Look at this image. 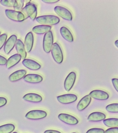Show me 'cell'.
<instances>
[{"mask_svg": "<svg viewBox=\"0 0 118 133\" xmlns=\"http://www.w3.org/2000/svg\"><path fill=\"white\" fill-rule=\"evenodd\" d=\"M21 12L24 16L25 19L30 17L32 20L34 21L37 18V7L33 3H30L26 4L25 7L23 8Z\"/></svg>", "mask_w": 118, "mask_h": 133, "instance_id": "obj_1", "label": "cell"}, {"mask_svg": "<svg viewBox=\"0 0 118 133\" xmlns=\"http://www.w3.org/2000/svg\"><path fill=\"white\" fill-rule=\"evenodd\" d=\"M38 23L45 25H53L59 23L60 19L58 17L53 15L41 16L36 18Z\"/></svg>", "mask_w": 118, "mask_h": 133, "instance_id": "obj_2", "label": "cell"}, {"mask_svg": "<svg viewBox=\"0 0 118 133\" xmlns=\"http://www.w3.org/2000/svg\"><path fill=\"white\" fill-rule=\"evenodd\" d=\"M51 54L54 60L58 64H60L63 61L64 56L60 46L57 43L53 44L51 50Z\"/></svg>", "mask_w": 118, "mask_h": 133, "instance_id": "obj_3", "label": "cell"}, {"mask_svg": "<svg viewBox=\"0 0 118 133\" xmlns=\"http://www.w3.org/2000/svg\"><path fill=\"white\" fill-rule=\"evenodd\" d=\"M53 43V36L51 31L45 33L43 40V49L46 53L50 52Z\"/></svg>", "mask_w": 118, "mask_h": 133, "instance_id": "obj_4", "label": "cell"}, {"mask_svg": "<svg viewBox=\"0 0 118 133\" xmlns=\"http://www.w3.org/2000/svg\"><path fill=\"white\" fill-rule=\"evenodd\" d=\"M6 16L11 20L16 22H22L25 20L24 16L21 11L6 9L5 11Z\"/></svg>", "mask_w": 118, "mask_h": 133, "instance_id": "obj_5", "label": "cell"}, {"mask_svg": "<svg viewBox=\"0 0 118 133\" xmlns=\"http://www.w3.org/2000/svg\"><path fill=\"white\" fill-rule=\"evenodd\" d=\"M54 10L58 15L64 19L69 21L72 20V14L67 8L62 6H56L55 7Z\"/></svg>", "mask_w": 118, "mask_h": 133, "instance_id": "obj_6", "label": "cell"}, {"mask_svg": "<svg viewBox=\"0 0 118 133\" xmlns=\"http://www.w3.org/2000/svg\"><path fill=\"white\" fill-rule=\"evenodd\" d=\"M47 115L46 112L43 110H34L28 112L25 117L29 119L37 120L45 118Z\"/></svg>", "mask_w": 118, "mask_h": 133, "instance_id": "obj_7", "label": "cell"}, {"mask_svg": "<svg viewBox=\"0 0 118 133\" xmlns=\"http://www.w3.org/2000/svg\"><path fill=\"white\" fill-rule=\"evenodd\" d=\"M58 117L61 121L70 125H75L78 123V120L75 117L67 114L61 113Z\"/></svg>", "mask_w": 118, "mask_h": 133, "instance_id": "obj_8", "label": "cell"}, {"mask_svg": "<svg viewBox=\"0 0 118 133\" xmlns=\"http://www.w3.org/2000/svg\"><path fill=\"white\" fill-rule=\"evenodd\" d=\"M76 75L74 72H71L66 77L64 83V87L67 91H70L73 87L76 79Z\"/></svg>", "mask_w": 118, "mask_h": 133, "instance_id": "obj_9", "label": "cell"}, {"mask_svg": "<svg viewBox=\"0 0 118 133\" xmlns=\"http://www.w3.org/2000/svg\"><path fill=\"white\" fill-rule=\"evenodd\" d=\"M17 40V37L16 35H11L6 41L4 46V51L6 54H10L15 46Z\"/></svg>", "mask_w": 118, "mask_h": 133, "instance_id": "obj_10", "label": "cell"}, {"mask_svg": "<svg viewBox=\"0 0 118 133\" xmlns=\"http://www.w3.org/2000/svg\"><path fill=\"white\" fill-rule=\"evenodd\" d=\"M58 101L63 104H68L74 102L77 99V97L73 94H66L59 96L57 97Z\"/></svg>", "mask_w": 118, "mask_h": 133, "instance_id": "obj_11", "label": "cell"}, {"mask_svg": "<svg viewBox=\"0 0 118 133\" xmlns=\"http://www.w3.org/2000/svg\"><path fill=\"white\" fill-rule=\"evenodd\" d=\"M89 95L95 99L102 101L107 99L109 97L107 92L99 90H93L90 92Z\"/></svg>", "mask_w": 118, "mask_h": 133, "instance_id": "obj_12", "label": "cell"}, {"mask_svg": "<svg viewBox=\"0 0 118 133\" xmlns=\"http://www.w3.org/2000/svg\"><path fill=\"white\" fill-rule=\"evenodd\" d=\"M34 43V37L31 32H29L25 36L24 41V47L26 52L31 51Z\"/></svg>", "mask_w": 118, "mask_h": 133, "instance_id": "obj_13", "label": "cell"}, {"mask_svg": "<svg viewBox=\"0 0 118 133\" xmlns=\"http://www.w3.org/2000/svg\"><path fill=\"white\" fill-rule=\"evenodd\" d=\"M23 79L28 83L36 84L42 82L43 79L40 75L36 74H29L25 76Z\"/></svg>", "mask_w": 118, "mask_h": 133, "instance_id": "obj_14", "label": "cell"}, {"mask_svg": "<svg viewBox=\"0 0 118 133\" xmlns=\"http://www.w3.org/2000/svg\"><path fill=\"white\" fill-rule=\"evenodd\" d=\"M22 64L27 68L31 70H38L41 68V65L40 64L31 59H24L22 61Z\"/></svg>", "mask_w": 118, "mask_h": 133, "instance_id": "obj_15", "label": "cell"}, {"mask_svg": "<svg viewBox=\"0 0 118 133\" xmlns=\"http://www.w3.org/2000/svg\"><path fill=\"white\" fill-rule=\"evenodd\" d=\"M92 98L89 95L84 97L78 104V110L80 111L84 110L90 104Z\"/></svg>", "mask_w": 118, "mask_h": 133, "instance_id": "obj_16", "label": "cell"}, {"mask_svg": "<svg viewBox=\"0 0 118 133\" xmlns=\"http://www.w3.org/2000/svg\"><path fill=\"white\" fill-rule=\"evenodd\" d=\"M26 73V71L25 70H17L10 75L9 77V79L11 82H16L24 77Z\"/></svg>", "mask_w": 118, "mask_h": 133, "instance_id": "obj_17", "label": "cell"}, {"mask_svg": "<svg viewBox=\"0 0 118 133\" xmlns=\"http://www.w3.org/2000/svg\"><path fill=\"white\" fill-rule=\"evenodd\" d=\"M15 47L18 55H20L22 59H25L27 56V52L25 50L24 44L20 39H17L15 44Z\"/></svg>", "mask_w": 118, "mask_h": 133, "instance_id": "obj_18", "label": "cell"}, {"mask_svg": "<svg viewBox=\"0 0 118 133\" xmlns=\"http://www.w3.org/2000/svg\"><path fill=\"white\" fill-rule=\"evenodd\" d=\"M22 58L20 55L18 54H15L11 56L7 60L6 66L8 69H10L15 66L19 62Z\"/></svg>", "mask_w": 118, "mask_h": 133, "instance_id": "obj_19", "label": "cell"}, {"mask_svg": "<svg viewBox=\"0 0 118 133\" xmlns=\"http://www.w3.org/2000/svg\"><path fill=\"white\" fill-rule=\"evenodd\" d=\"M106 117V116L104 113L100 112H95L89 115L88 117V120L89 121L96 122L104 120Z\"/></svg>", "mask_w": 118, "mask_h": 133, "instance_id": "obj_20", "label": "cell"}, {"mask_svg": "<svg viewBox=\"0 0 118 133\" xmlns=\"http://www.w3.org/2000/svg\"><path fill=\"white\" fill-rule=\"evenodd\" d=\"M24 100L33 103H39L42 101V97L36 93L27 94L23 96Z\"/></svg>", "mask_w": 118, "mask_h": 133, "instance_id": "obj_21", "label": "cell"}, {"mask_svg": "<svg viewBox=\"0 0 118 133\" xmlns=\"http://www.w3.org/2000/svg\"><path fill=\"white\" fill-rule=\"evenodd\" d=\"M52 27L50 26L45 25H39L36 26L33 28V32L38 34H45L48 31H50Z\"/></svg>", "mask_w": 118, "mask_h": 133, "instance_id": "obj_22", "label": "cell"}, {"mask_svg": "<svg viewBox=\"0 0 118 133\" xmlns=\"http://www.w3.org/2000/svg\"><path fill=\"white\" fill-rule=\"evenodd\" d=\"M61 35L63 38L69 42L73 41V37L70 30L66 27H62L60 30Z\"/></svg>", "mask_w": 118, "mask_h": 133, "instance_id": "obj_23", "label": "cell"}, {"mask_svg": "<svg viewBox=\"0 0 118 133\" xmlns=\"http://www.w3.org/2000/svg\"><path fill=\"white\" fill-rule=\"evenodd\" d=\"M103 123L107 127L109 128H117L118 127L117 118H109L104 119Z\"/></svg>", "mask_w": 118, "mask_h": 133, "instance_id": "obj_24", "label": "cell"}, {"mask_svg": "<svg viewBox=\"0 0 118 133\" xmlns=\"http://www.w3.org/2000/svg\"><path fill=\"white\" fill-rule=\"evenodd\" d=\"M15 129V126L12 124L3 125L0 126V133H11Z\"/></svg>", "mask_w": 118, "mask_h": 133, "instance_id": "obj_25", "label": "cell"}, {"mask_svg": "<svg viewBox=\"0 0 118 133\" xmlns=\"http://www.w3.org/2000/svg\"><path fill=\"white\" fill-rule=\"evenodd\" d=\"M106 109L107 111L111 113H117L118 112V104H110L106 106Z\"/></svg>", "mask_w": 118, "mask_h": 133, "instance_id": "obj_26", "label": "cell"}, {"mask_svg": "<svg viewBox=\"0 0 118 133\" xmlns=\"http://www.w3.org/2000/svg\"><path fill=\"white\" fill-rule=\"evenodd\" d=\"M16 3V1L14 0H1L0 1V3L2 5L8 7H14Z\"/></svg>", "mask_w": 118, "mask_h": 133, "instance_id": "obj_27", "label": "cell"}, {"mask_svg": "<svg viewBox=\"0 0 118 133\" xmlns=\"http://www.w3.org/2000/svg\"><path fill=\"white\" fill-rule=\"evenodd\" d=\"M16 1V4L14 7V10L17 11H21L24 5V0H17Z\"/></svg>", "mask_w": 118, "mask_h": 133, "instance_id": "obj_28", "label": "cell"}, {"mask_svg": "<svg viewBox=\"0 0 118 133\" xmlns=\"http://www.w3.org/2000/svg\"><path fill=\"white\" fill-rule=\"evenodd\" d=\"M7 37L8 35L6 34H3L0 35V50L1 49L5 43Z\"/></svg>", "mask_w": 118, "mask_h": 133, "instance_id": "obj_29", "label": "cell"}, {"mask_svg": "<svg viewBox=\"0 0 118 133\" xmlns=\"http://www.w3.org/2000/svg\"><path fill=\"white\" fill-rule=\"evenodd\" d=\"M86 133H105V131L103 129L95 128L90 129Z\"/></svg>", "mask_w": 118, "mask_h": 133, "instance_id": "obj_30", "label": "cell"}, {"mask_svg": "<svg viewBox=\"0 0 118 133\" xmlns=\"http://www.w3.org/2000/svg\"><path fill=\"white\" fill-rule=\"evenodd\" d=\"M105 133H118V128H112L108 129L105 131Z\"/></svg>", "mask_w": 118, "mask_h": 133, "instance_id": "obj_31", "label": "cell"}, {"mask_svg": "<svg viewBox=\"0 0 118 133\" xmlns=\"http://www.w3.org/2000/svg\"><path fill=\"white\" fill-rule=\"evenodd\" d=\"M112 82L113 85L115 89L117 92L118 91V79L117 78H113L112 79Z\"/></svg>", "mask_w": 118, "mask_h": 133, "instance_id": "obj_32", "label": "cell"}, {"mask_svg": "<svg viewBox=\"0 0 118 133\" xmlns=\"http://www.w3.org/2000/svg\"><path fill=\"white\" fill-rule=\"evenodd\" d=\"M7 103L6 99L2 97H0V108L5 106Z\"/></svg>", "mask_w": 118, "mask_h": 133, "instance_id": "obj_33", "label": "cell"}, {"mask_svg": "<svg viewBox=\"0 0 118 133\" xmlns=\"http://www.w3.org/2000/svg\"><path fill=\"white\" fill-rule=\"evenodd\" d=\"M7 60L5 57L0 55V65H5L6 63Z\"/></svg>", "mask_w": 118, "mask_h": 133, "instance_id": "obj_34", "label": "cell"}, {"mask_svg": "<svg viewBox=\"0 0 118 133\" xmlns=\"http://www.w3.org/2000/svg\"><path fill=\"white\" fill-rule=\"evenodd\" d=\"M42 2L46 3L48 4H53V3H55L57 2H59V1H57V0H42Z\"/></svg>", "mask_w": 118, "mask_h": 133, "instance_id": "obj_35", "label": "cell"}, {"mask_svg": "<svg viewBox=\"0 0 118 133\" xmlns=\"http://www.w3.org/2000/svg\"><path fill=\"white\" fill-rule=\"evenodd\" d=\"M44 133H61L58 131L54 130H47L44 132Z\"/></svg>", "mask_w": 118, "mask_h": 133, "instance_id": "obj_36", "label": "cell"}, {"mask_svg": "<svg viewBox=\"0 0 118 133\" xmlns=\"http://www.w3.org/2000/svg\"><path fill=\"white\" fill-rule=\"evenodd\" d=\"M118 40H117L115 42V45L116 46L117 48H118Z\"/></svg>", "mask_w": 118, "mask_h": 133, "instance_id": "obj_37", "label": "cell"}, {"mask_svg": "<svg viewBox=\"0 0 118 133\" xmlns=\"http://www.w3.org/2000/svg\"><path fill=\"white\" fill-rule=\"evenodd\" d=\"M13 133H18L17 132H13Z\"/></svg>", "mask_w": 118, "mask_h": 133, "instance_id": "obj_38", "label": "cell"}, {"mask_svg": "<svg viewBox=\"0 0 118 133\" xmlns=\"http://www.w3.org/2000/svg\"><path fill=\"white\" fill-rule=\"evenodd\" d=\"M1 32H0V35H1Z\"/></svg>", "mask_w": 118, "mask_h": 133, "instance_id": "obj_39", "label": "cell"}, {"mask_svg": "<svg viewBox=\"0 0 118 133\" xmlns=\"http://www.w3.org/2000/svg\"><path fill=\"white\" fill-rule=\"evenodd\" d=\"M75 133V132H73V133Z\"/></svg>", "mask_w": 118, "mask_h": 133, "instance_id": "obj_40", "label": "cell"}]
</instances>
